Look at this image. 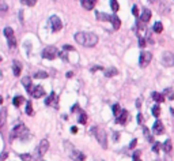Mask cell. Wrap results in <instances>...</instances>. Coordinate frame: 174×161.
Segmentation results:
<instances>
[{
    "label": "cell",
    "instance_id": "5",
    "mask_svg": "<svg viewBox=\"0 0 174 161\" xmlns=\"http://www.w3.org/2000/svg\"><path fill=\"white\" fill-rule=\"evenodd\" d=\"M57 55H59L57 48H56V47H53V45L46 47V48L42 51V57H44V59H48V60H53V59H56Z\"/></svg>",
    "mask_w": 174,
    "mask_h": 161
},
{
    "label": "cell",
    "instance_id": "21",
    "mask_svg": "<svg viewBox=\"0 0 174 161\" xmlns=\"http://www.w3.org/2000/svg\"><path fill=\"white\" fill-rule=\"evenodd\" d=\"M163 96L165 97H167L169 100H174V90L171 87H169V89H165V92H163Z\"/></svg>",
    "mask_w": 174,
    "mask_h": 161
},
{
    "label": "cell",
    "instance_id": "41",
    "mask_svg": "<svg viewBox=\"0 0 174 161\" xmlns=\"http://www.w3.org/2000/svg\"><path fill=\"white\" fill-rule=\"evenodd\" d=\"M118 139H120V132H117V131H116V132H113V141H114V142H117Z\"/></svg>",
    "mask_w": 174,
    "mask_h": 161
},
{
    "label": "cell",
    "instance_id": "17",
    "mask_svg": "<svg viewBox=\"0 0 174 161\" xmlns=\"http://www.w3.org/2000/svg\"><path fill=\"white\" fill-rule=\"evenodd\" d=\"M95 1L97 0H82V6H83V8H86V10H93L94 6H95Z\"/></svg>",
    "mask_w": 174,
    "mask_h": 161
},
{
    "label": "cell",
    "instance_id": "23",
    "mask_svg": "<svg viewBox=\"0 0 174 161\" xmlns=\"http://www.w3.org/2000/svg\"><path fill=\"white\" fill-rule=\"evenodd\" d=\"M152 98L155 100L156 102H163V101H165V96H163V94H161V93H156V92H154V93H152Z\"/></svg>",
    "mask_w": 174,
    "mask_h": 161
},
{
    "label": "cell",
    "instance_id": "20",
    "mask_svg": "<svg viewBox=\"0 0 174 161\" xmlns=\"http://www.w3.org/2000/svg\"><path fill=\"white\" fill-rule=\"evenodd\" d=\"M97 19L98 21H103V22H109V18H110V15L109 14H102V13H97Z\"/></svg>",
    "mask_w": 174,
    "mask_h": 161
},
{
    "label": "cell",
    "instance_id": "54",
    "mask_svg": "<svg viewBox=\"0 0 174 161\" xmlns=\"http://www.w3.org/2000/svg\"><path fill=\"white\" fill-rule=\"evenodd\" d=\"M170 112H171V115H173V118H174V108H170Z\"/></svg>",
    "mask_w": 174,
    "mask_h": 161
},
{
    "label": "cell",
    "instance_id": "10",
    "mask_svg": "<svg viewBox=\"0 0 174 161\" xmlns=\"http://www.w3.org/2000/svg\"><path fill=\"white\" fill-rule=\"evenodd\" d=\"M6 122H7V109L6 108H1V111H0V132H1L3 135H4Z\"/></svg>",
    "mask_w": 174,
    "mask_h": 161
},
{
    "label": "cell",
    "instance_id": "25",
    "mask_svg": "<svg viewBox=\"0 0 174 161\" xmlns=\"http://www.w3.org/2000/svg\"><path fill=\"white\" fill-rule=\"evenodd\" d=\"M34 78L36 79H45V78H48V73H45V71H37L34 74Z\"/></svg>",
    "mask_w": 174,
    "mask_h": 161
},
{
    "label": "cell",
    "instance_id": "49",
    "mask_svg": "<svg viewBox=\"0 0 174 161\" xmlns=\"http://www.w3.org/2000/svg\"><path fill=\"white\" fill-rule=\"evenodd\" d=\"M76 111H80V108H79L78 104H75V105L72 106V109H71V112H76Z\"/></svg>",
    "mask_w": 174,
    "mask_h": 161
},
{
    "label": "cell",
    "instance_id": "19",
    "mask_svg": "<svg viewBox=\"0 0 174 161\" xmlns=\"http://www.w3.org/2000/svg\"><path fill=\"white\" fill-rule=\"evenodd\" d=\"M117 68H107V70H105V77L106 78H112V77H114V75H117Z\"/></svg>",
    "mask_w": 174,
    "mask_h": 161
},
{
    "label": "cell",
    "instance_id": "40",
    "mask_svg": "<svg viewBox=\"0 0 174 161\" xmlns=\"http://www.w3.org/2000/svg\"><path fill=\"white\" fill-rule=\"evenodd\" d=\"M59 55L63 57V60H64V62H68V56H67L65 52H59Z\"/></svg>",
    "mask_w": 174,
    "mask_h": 161
},
{
    "label": "cell",
    "instance_id": "11",
    "mask_svg": "<svg viewBox=\"0 0 174 161\" xmlns=\"http://www.w3.org/2000/svg\"><path fill=\"white\" fill-rule=\"evenodd\" d=\"M30 94L34 97V98H41V97L45 96V90H44L42 86H33Z\"/></svg>",
    "mask_w": 174,
    "mask_h": 161
},
{
    "label": "cell",
    "instance_id": "57",
    "mask_svg": "<svg viewBox=\"0 0 174 161\" xmlns=\"http://www.w3.org/2000/svg\"><path fill=\"white\" fill-rule=\"evenodd\" d=\"M0 62H1V56H0Z\"/></svg>",
    "mask_w": 174,
    "mask_h": 161
},
{
    "label": "cell",
    "instance_id": "26",
    "mask_svg": "<svg viewBox=\"0 0 174 161\" xmlns=\"http://www.w3.org/2000/svg\"><path fill=\"white\" fill-rule=\"evenodd\" d=\"M26 113H27L29 116H33V115H34V111H33V104H31V101H27V104H26Z\"/></svg>",
    "mask_w": 174,
    "mask_h": 161
},
{
    "label": "cell",
    "instance_id": "44",
    "mask_svg": "<svg viewBox=\"0 0 174 161\" xmlns=\"http://www.w3.org/2000/svg\"><path fill=\"white\" fill-rule=\"evenodd\" d=\"M64 51H67V52L71 51V52H72V51H75V48L72 47V45H64Z\"/></svg>",
    "mask_w": 174,
    "mask_h": 161
},
{
    "label": "cell",
    "instance_id": "55",
    "mask_svg": "<svg viewBox=\"0 0 174 161\" xmlns=\"http://www.w3.org/2000/svg\"><path fill=\"white\" fill-rule=\"evenodd\" d=\"M3 79V73H1V70H0V80Z\"/></svg>",
    "mask_w": 174,
    "mask_h": 161
},
{
    "label": "cell",
    "instance_id": "35",
    "mask_svg": "<svg viewBox=\"0 0 174 161\" xmlns=\"http://www.w3.org/2000/svg\"><path fill=\"white\" fill-rule=\"evenodd\" d=\"M152 115H154L155 118H158V116L161 115V106H159V105H154V108H152Z\"/></svg>",
    "mask_w": 174,
    "mask_h": 161
},
{
    "label": "cell",
    "instance_id": "4",
    "mask_svg": "<svg viewBox=\"0 0 174 161\" xmlns=\"http://www.w3.org/2000/svg\"><path fill=\"white\" fill-rule=\"evenodd\" d=\"M48 149H49V141L48 139H42L40 145H38V148L36 149V158H41L45 156V153L48 152Z\"/></svg>",
    "mask_w": 174,
    "mask_h": 161
},
{
    "label": "cell",
    "instance_id": "53",
    "mask_svg": "<svg viewBox=\"0 0 174 161\" xmlns=\"http://www.w3.org/2000/svg\"><path fill=\"white\" fill-rule=\"evenodd\" d=\"M72 75H74V74H72V73H71V71H69V73H67V78H71V77H72Z\"/></svg>",
    "mask_w": 174,
    "mask_h": 161
},
{
    "label": "cell",
    "instance_id": "45",
    "mask_svg": "<svg viewBox=\"0 0 174 161\" xmlns=\"http://www.w3.org/2000/svg\"><path fill=\"white\" fill-rule=\"evenodd\" d=\"M136 143H137V139H132L129 143V149H133L135 146H136Z\"/></svg>",
    "mask_w": 174,
    "mask_h": 161
},
{
    "label": "cell",
    "instance_id": "32",
    "mask_svg": "<svg viewBox=\"0 0 174 161\" xmlns=\"http://www.w3.org/2000/svg\"><path fill=\"white\" fill-rule=\"evenodd\" d=\"M110 7H112V10L114 11V13H117L118 8H120V6H118L117 0H110Z\"/></svg>",
    "mask_w": 174,
    "mask_h": 161
},
{
    "label": "cell",
    "instance_id": "36",
    "mask_svg": "<svg viewBox=\"0 0 174 161\" xmlns=\"http://www.w3.org/2000/svg\"><path fill=\"white\" fill-rule=\"evenodd\" d=\"M19 158L22 161H30L31 154H29V153H22V154H19Z\"/></svg>",
    "mask_w": 174,
    "mask_h": 161
},
{
    "label": "cell",
    "instance_id": "16",
    "mask_svg": "<svg viewBox=\"0 0 174 161\" xmlns=\"http://www.w3.org/2000/svg\"><path fill=\"white\" fill-rule=\"evenodd\" d=\"M150 19H151V11H150L148 8H144L143 14L140 15V22H142V23H147Z\"/></svg>",
    "mask_w": 174,
    "mask_h": 161
},
{
    "label": "cell",
    "instance_id": "28",
    "mask_svg": "<svg viewBox=\"0 0 174 161\" xmlns=\"http://www.w3.org/2000/svg\"><path fill=\"white\" fill-rule=\"evenodd\" d=\"M143 132H144V135H146V139L148 141V142H154V138H152V135L150 134V131L147 127H143Z\"/></svg>",
    "mask_w": 174,
    "mask_h": 161
},
{
    "label": "cell",
    "instance_id": "39",
    "mask_svg": "<svg viewBox=\"0 0 174 161\" xmlns=\"http://www.w3.org/2000/svg\"><path fill=\"white\" fill-rule=\"evenodd\" d=\"M7 157H8V152H7V150H3V153L0 154V161H4Z\"/></svg>",
    "mask_w": 174,
    "mask_h": 161
},
{
    "label": "cell",
    "instance_id": "31",
    "mask_svg": "<svg viewBox=\"0 0 174 161\" xmlns=\"http://www.w3.org/2000/svg\"><path fill=\"white\" fill-rule=\"evenodd\" d=\"M79 123H82V124H86V122H87V115L84 113L83 111H80V115H79Z\"/></svg>",
    "mask_w": 174,
    "mask_h": 161
},
{
    "label": "cell",
    "instance_id": "13",
    "mask_svg": "<svg viewBox=\"0 0 174 161\" xmlns=\"http://www.w3.org/2000/svg\"><path fill=\"white\" fill-rule=\"evenodd\" d=\"M68 156L74 161H84V160H86V156L83 154L82 152H79V150H75V149L71 152V153H69Z\"/></svg>",
    "mask_w": 174,
    "mask_h": 161
},
{
    "label": "cell",
    "instance_id": "27",
    "mask_svg": "<svg viewBox=\"0 0 174 161\" xmlns=\"http://www.w3.org/2000/svg\"><path fill=\"white\" fill-rule=\"evenodd\" d=\"M22 85L26 87V89H29L31 86V78L30 77H25V78H22Z\"/></svg>",
    "mask_w": 174,
    "mask_h": 161
},
{
    "label": "cell",
    "instance_id": "43",
    "mask_svg": "<svg viewBox=\"0 0 174 161\" xmlns=\"http://www.w3.org/2000/svg\"><path fill=\"white\" fill-rule=\"evenodd\" d=\"M139 45H140V48H144V47H146V40H144V37H140Z\"/></svg>",
    "mask_w": 174,
    "mask_h": 161
},
{
    "label": "cell",
    "instance_id": "38",
    "mask_svg": "<svg viewBox=\"0 0 174 161\" xmlns=\"http://www.w3.org/2000/svg\"><path fill=\"white\" fill-rule=\"evenodd\" d=\"M161 148H162L161 143H159V142H155V143H154V146H152V152H154V153H159Z\"/></svg>",
    "mask_w": 174,
    "mask_h": 161
},
{
    "label": "cell",
    "instance_id": "2",
    "mask_svg": "<svg viewBox=\"0 0 174 161\" xmlns=\"http://www.w3.org/2000/svg\"><path fill=\"white\" fill-rule=\"evenodd\" d=\"M15 138H19V139H22V141L29 139V130H27V127H26L23 123L16 124V126L13 128V131H11V135H10V139H11V141H14Z\"/></svg>",
    "mask_w": 174,
    "mask_h": 161
},
{
    "label": "cell",
    "instance_id": "24",
    "mask_svg": "<svg viewBox=\"0 0 174 161\" xmlns=\"http://www.w3.org/2000/svg\"><path fill=\"white\" fill-rule=\"evenodd\" d=\"M22 102H25V97H22V96H16V97H14L13 104L15 106H19Z\"/></svg>",
    "mask_w": 174,
    "mask_h": 161
},
{
    "label": "cell",
    "instance_id": "33",
    "mask_svg": "<svg viewBox=\"0 0 174 161\" xmlns=\"http://www.w3.org/2000/svg\"><path fill=\"white\" fill-rule=\"evenodd\" d=\"M162 30H163V25H162L161 22H156L155 25H154V31L155 33H162Z\"/></svg>",
    "mask_w": 174,
    "mask_h": 161
},
{
    "label": "cell",
    "instance_id": "14",
    "mask_svg": "<svg viewBox=\"0 0 174 161\" xmlns=\"http://www.w3.org/2000/svg\"><path fill=\"white\" fill-rule=\"evenodd\" d=\"M127 119H128V112L125 111V109H121L120 115L116 118V123L117 124H125L127 123Z\"/></svg>",
    "mask_w": 174,
    "mask_h": 161
},
{
    "label": "cell",
    "instance_id": "22",
    "mask_svg": "<svg viewBox=\"0 0 174 161\" xmlns=\"http://www.w3.org/2000/svg\"><path fill=\"white\" fill-rule=\"evenodd\" d=\"M162 148H163V150H165L166 153H170V152H171V141H170V139H166L165 143L162 145Z\"/></svg>",
    "mask_w": 174,
    "mask_h": 161
},
{
    "label": "cell",
    "instance_id": "51",
    "mask_svg": "<svg viewBox=\"0 0 174 161\" xmlns=\"http://www.w3.org/2000/svg\"><path fill=\"white\" fill-rule=\"evenodd\" d=\"M140 105H142V98H137V101H136V106H137V108H140Z\"/></svg>",
    "mask_w": 174,
    "mask_h": 161
},
{
    "label": "cell",
    "instance_id": "42",
    "mask_svg": "<svg viewBox=\"0 0 174 161\" xmlns=\"http://www.w3.org/2000/svg\"><path fill=\"white\" fill-rule=\"evenodd\" d=\"M139 154H140V152H139V150L133 153V161H142L140 158H139Z\"/></svg>",
    "mask_w": 174,
    "mask_h": 161
},
{
    "label": "cell",
    "instance_id": "8",
    "mask_svg": "<svg viewBox=\"0 0 174 161\" xmlns=\"http://www.w3.org/2000/svg\"><path fill=\"white\" fill-rule=\"evenodd\" d=\"M45 105H52L53 108H59V97H57V94L55 92H52L49 94V97H46L45 100Z\"/></svg>",
    "mask_w": 174,
    "mask_h": 161
},
{
    "label": "cell",
    "instance_id": "1",
    "mask_svg": "<svg viewBox=\"0 0 174 161\" xmlns=\"http://www.w3.org/2000/svg\"><path fill=\"white\" fill-rule=\"evenodd\" d=\"M75 41L87 48H93L98 43V37L93 33H87V31H79L75 34Z\"/></svg>",
    "mask_w": 174,
    "mask_h": 161
},
{
    "label": "cell",
    "instance_id": "30",
    "mask_svg": "<svg viewBox=\"0 0 174 161\" xmlns=\"http://www.w3.org/2000/svg\"><path fill=\"white\" fill-rule=\"evenodd\" d=\"M4 36H6L7 38L14 37V30H13V27H6V29H4Z\"/></svg>",
    "mask_w": 174,
    "mask_h": 161
},
{
    "label": "cell",
    "instance_id": "29",
    "mask_svg": "<svg viewBox=\"0 0 174 161\" xmlns=\"http://www.w3.org/2000/svg\"><path fill=\"white\" fill-rule=\"evenodd\" d=\"M20 3L23 6H29V7H33L37 4V0H20Z\"/></svg>",
    "mask_w": 174,
    "mask_h": 161
},
{
    "label": "cell",
    "instance_id": "7",
    "mask_svg": "<svg viewBox=\"0 0 174 161\" xmlns=\"http://www.w3.org/2000/svg\"><path fill=\"white\" fill-rule=\"evenodd\" d=\"M162 64L163 66H166V67H173L174 66V53L171 52H163V55H162Z\"/></svg>",
    "mask_w": 174,
    "mask_h": 161
},
{
    "label": "cell",
    "instance_id": "12",
    "mask_svg": "<svg viewBox=\"0 0 174 161\" xmlns=\"http://www.w3.org/2000/svg\"><path fill=\"white\" fill-rule=\"evenodd\" d=\"M152 131H154V134L155 135H162L163 132H165V127H163V123H162L161 120H156L154 126H152Z\"/></svg>",
    "mask_w": 174,
    "mask_h": 161
},
{
    "label": "cell",
    "instance_id": "18",
    "mask_svg": "<svg viewBox=\"0 0 174 161\" xmlns=\"http://www.w3.org/2000/svg\"><path fill=\"white\" fill-rule=\"evenodd\" d=\"M13 71H14V75L15 77H19L20 75V71H22V64H20V62H14L13 64Z\"/></svg>",
    "mask_w": 174,
    "mask_h": 161
},
{
    "label": "cell",
    "instance_id": "52",
    "mask_svg": "<svg viewBox=\"0 0 174 161\" xmlns=\"http://www.w3.org/2000/svg\"><path fill=\"white\" fill-rule=\"evenodd\" d=\"M71 131H72L74 134H76V132H78V128H76V127H72V128H71Z\"/></svg>",
    "mask_w": 174,
    "mask_h": 161
},
{
    "label": "cell",
    "instance_id": "15",
    "mask_svg": "<svg viewBox=\"0 0 174 161\" xmlns=\"http://www.w3.org/2000/svg\"><path fill=\"white\" fill-rule=\"evenodd\" d=\"M109 22L113 25V29H114V30H118V29H120V26H121V21L118 19L117 15H110Z\"/></svg>",
    "mask_w": 174,
    "mask_h": 161
},
{
    "label": "cell",
    "instance_id": "48",
    "mask_svg": "<svg viewBox=\"0 0 174 161\" xmlns=\"http://www.w3.org/2000/svg\"><path fill=\"white\" fill-rule=\"evenodd\" d=\"M0 8H3V10H7V4L4 3V0H0Z\"/></svg>",
    "mask_w": 174,
    "mask_h": 161
},
{
    "label": "cell",
    "instance_id": "6",
    "mask_svg": "<svg viewBox=\"0 0 174 161\" xmlns=\"http://www.w3.org/2000/svg\"><path fill=\"white\" fill-rule=\"evenodd\" d=\"M151 59H152V55H151V52H146V51H143V52L140 53V59H139V66H140L142 68H146V67H147V66L150 64Z\"/></svg>",
    "mask_w": 174,
    "mask_h": 161
},
{
    "label": "cell",
    "instance_id": "50",
    "mask_svg": "<svg viewBox=\"0 0 174 161\" xmlns=\"http://www.w3.org/2000/svg\"><path fill=\"white\" fill-rule=\"evenodd\" d=\"M90 70H91V73H94V71H98V70H103V68L100 67V66H95V67H91Z\"/></svg>",
    "mask_w": 174,
    "mask_h": 161
},
{
    "label": "cell",
    "instance_id": "47",
    "mask_svg": "<svg viewBox=\"0 0 174 161\" xmlns=\"http://www.w3.org/2000/svg\"><path fill=\"white\" fill-rule=\"evenodd\" d=\"M132 13H133V15H135V17H137V15H139V10H137L136 6H133V8H132Z\"/></svg>",
    "mask_w": 174,
    "mask_h": 161
},
{
    "label": "cell",
    "instance_id": "46",
    "mask_svg": "<svg viewBox=\"0 0 174 161\" xmlns=\"http://www.w3.org/2000/svg\"><path fill=\"white\" fill-rule=\"evenodd\" d=\"M137 123L143 124V115H142V113H139V115H137Z\"/></svg>",
    "mask_w": 174,
    "mask_h": 161
},
{
    "label": "cell",
    "instance_id": "58",
    "mask_svg": "<svg viewBox=\"0 0 174 161\" xmlns=\"http://www.w3.org/2000/svg\"><path fill=\"white\" fill-rule=\"evenodd\" d=\"M41 161H44V160H41Z\"/></svg>",
    "mask_w": 174,
    "mask_h": 161
},
{
    "label": "cell",
    "instance_id": "37",
    "mask_svg": "<svg viewBox=\"0 0 174 161\" xmlns=\"http://www.w3.org/2000/svg\"><path fill=\"white\" fill-rule=\"evenodd\" d=\"M7 40H8V45H10V48H15V47H16V40H15V37L7 38Z\"/></svg>",
    "mask_w": 174,
    "mask_h": 161
},
{
    "label": "cell",
    "instance_id": "9",
    "mask_svg": "<svg viewBox=\"0 0 174 161\" xmlns=\"http://www.w3.org/2000/svg\"><path fill=\"white\" fill-rule=\"evenodd\" d=\"M49 21H50V25H52V29H53V31H59L63 27L61 21H60V18H59L57 15H52Z\"/></svg>",
    "mask_w": 174,
    "mask_h": 161
},
{
    "label": "cell",
    "instance_id": "56",
    "mask_svg": "<svg viewBox=\"0 0 174 161\" xmlns=\"http://www.w3.org/2000/svg\"><path fill=\"white\" fill-rule=\"evenodd\" d=\"M0 104H3V97L0 96Z\"/></svg>",
    "mask_w": 174,
    "mask_h": 161
},
{
    "label": "cell",
    "instance_id": "34",
    "mask_svg": "<svg viewBox=\"0 0 174 161\" xmlns=\"http://www.w3.org/2000/svg\"><path fill=\"white\" fill-rule=\"evenodd\" d=\"M112 109H113V113H114V116L117 118L118 115H120V112H121V108H120V105H118V104H114V105L112 106Z\"/></svg>",
    "mask_w": 174,
    "mask_h": 161
},
{
    "label": "cell",
    "instance_id": "3",
    "mask_svg": "<svg viewBox=\"0 0 174 161\" xmlns=\"http://www.w3.org/2000/svg\"><path fill=\"white\" fill-rule=\"evenodd\" d=\"M91 134L95 136V139L98 141L101 146L103 149L107 148V138H106V132L103 128H101L98 126H95V127H91Z\"/></svg>",
    "mask_w": 174,
    "mask_h": 161
}]
</instances>
